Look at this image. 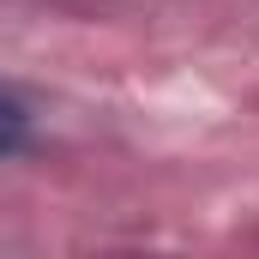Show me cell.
Masks as SVG:
<instances>
[{"label": "cell", "instance_id": "obj_1", "mask_svg": "<svg viewBox=\"0 0 259 259\" xmlns=\"http://www.w3.org/2000/svg\"><path fill=\"white\" fill-rule=\"evenodd\" d=\"M0 127H6V139H0L6 157H18V151H24V127H30V109L18 103V91H6V103H0Z\"/></svg>", "mask_w": 259, "mask_h": 259}]
</instances>
